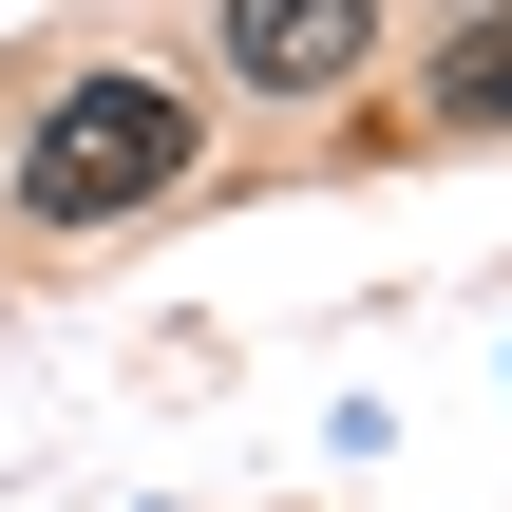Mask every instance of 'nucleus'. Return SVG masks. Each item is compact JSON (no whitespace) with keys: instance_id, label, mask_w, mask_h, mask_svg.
<instances>
[{"instance_id":"1","label":"nucleus","mask_w":512,"mask_h":512,"mask_svg":"<svg viewBox=\"0 0 512 512\" xmlns=\"http://www.w3.org/2000/svg\"><path fill=\"white\" fill-rule=\"evenodd\" d=\"M190 171V95L171 76H76L38 133H19V209L38 228H114V209H152Z\"/></svg>"},{"instance_id":"2","label":"nucleus","mask_w":512,"mask_h":512,"mask_svg":"<svg viewBox=\"0 0 512 512\" xmlns=\"http://www.w3.org/2000/svg\"><path fill=\"white\" fill-rule=\"evenodd\" d=\"M361 38H380V0H228V76H266V95H342Z\"/></svg>"},{"instance_id":"3","label":"nucleus","mask_w":512,"mask_h":512,"mask_svg":"<svg viewBox=\"0 0 512 512\" xmlns=\"http://www.w3.org/2000/svg\"><path fill=\"white\" fill-rule=\"evenodd\" d=\"M437 133H512V0L437 38Z\"/></svg>"}]
</instances>
